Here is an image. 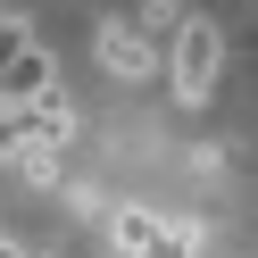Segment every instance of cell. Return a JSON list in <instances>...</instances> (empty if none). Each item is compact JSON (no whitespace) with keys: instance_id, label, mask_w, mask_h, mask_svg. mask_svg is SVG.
<instances>
[{"instance_id":"1","label":"cell","mask_w":258,"mask_h":258,"mask_svg":"<svg viewBox=\"0 0 258 258\" xmlns=\"http://www.w3.org/2000/svg\"><path fill=\"white\" fill-rule=\"evenodd\" d=\"M158 67L175 75V100H183V108H208V92H217V75H225V34L208 17H175Z\"/></svg>"},{"instance_id":"2","label":"cell","mask_w":258,"mask_h":258,"mask_svg":"<svg viewBox=\"0 0 258 258\" xmlns=\"http://www.w3.org/2000/svg\"><path fill=\"white\" fill-rule=\"evenodd\" d=\"M100 67L117 75V84H150V75H158V42L142 34L134 17H117V25L100 34Z\"/></svg>"},{"instance_id":"3","label":"cell","mask_w":258,"mask_h":258,"mask_svg":"<svg viewBox=\"0 0 258 258\" xmlns=\"http://www.w3.org/2000/svg\"><path fill=\"white\" fill-rule=\"evenodd\" d=\"M150 233H158V217H150V208H117V217H108L117 258H142V250H150Z\"/></svg>"},{"instance_id":"4","label":"cell","mask_w":258,"mask_h":258,"mask_svg":"<svg viewBox=\"0 0 258 258\" xmlns=\"http://www.w3.org/2000/svg\"><path fill=\"white\" fill-rule=\"evenodd\" d=\"M142 258H200V225H158Z\"/></svg>"}]
</instances>
